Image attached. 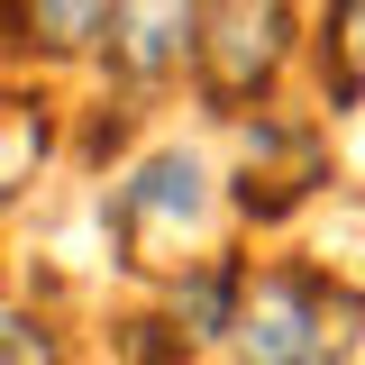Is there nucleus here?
I'll list each match as a JSON object with an SVG mask.
<instances>
[{
	"label": "nucleus",
	"mask_w": 365,
	"mask_h": 365,
	"mask_svg": "<svg viewBox=\"0 0 365 365\" xmlns=\"http://www.w3.org/2000/svg\"><path fill=\"white\" fill-rule=\"evenodd\" d=\"M192 28H201V9H182V0H155V9H110V73L119 83H165L174 64H192Z\"/></svg>",
	"instance_id": "39448f33"
},
{
	"label": "nucleus",
	"mask_w": 365,
	"mask_h": 365,
	"mask_svg": "<svg viewBox=\"0 0 365 365\" xmlns=\"http://www.w3.org/2000/svg\"><path fill=\"white\" fill-rule=\"evenodd\" d=\"M0 365H64V338H55L46 319L9 311V319H0Z\"/></svg>",
	"instance_id": "9b49d317"
},
{
	"label": "nucleus",
	"mask_w": 365,
	"mask_h": 365,
	"mask_svg": "<svg viewBox=\"0 0 365 365\" xmlns=\"http://www.w3.org/2000/svg\"><path fill=\"white\" fill-rule=\"evenodd\" d=\"M319 91L329 110H365V0H338L319 19Z\"/></svg>",
	"instance_id": "1a4fd4ad"
},
{
	"label": "nucleus",
	"mask_w": 365,
	"mask_h": 365,
	"mask_svg": "<svg viewBox=\"0 0 365 365\" xmlns=\"http://www.w3.org/2000/svg\"><path fill=\"white\" fill-rule=\"evenodd\" d=\"M165 292H174V311H165V319H174V329L192 338V347H210V338H237L247 265H237V256H201V265H192V274H174Z\"/></svg>",
	"instance_id": "423d86ee"
},
{
	"label": "nucleus",
	"mask_w": 365,
	"mask_h": 365,
	"mask_svg": "<svg viewBox=\"0 0 365 365\" xmlns=\"http://www.w3.org/2000/svg\"><path fill=\"white\" fill-rule=\"evenodd\" d=\"M0 28H19V46H37V55H83V46H110V9L101 0H37V9H0Z\"/></svg>",
	"instance_id": "6e6552de"
},
{
	"label": "nucleus",
	"mask_w": 365,
	"mask_h": 365,
	"mask_svg": "<svg viewBox=\"0 0 365 365\" xmlns=\"http://www.w3.org/2000/svg\"><path fill=\"white\" fill-rule=\"evenodd\" d=\"M292 28L302 19L283 0H220V9H201V28H192V83H201V101L228 110V119L265 110V91L292 64Z\"/></svg>",
	"instance_id": "7ed1b4c3"
},
{
	"label": "nucleus",
	"mask_w": 365,
	"mask_h": 365,
	"mask_svg": "<svg viewBox=\"0 0 365 365\" xmlns=\"http://www.w3.org/2000/svg\"><path fill=\"white\" fill-rule=\"evenodd\" d=\"M210 220H220V192H210V165L192 146H155L137 174H119L110 192V237H119V265L128 274H192L210 247Z\"/></svg>",
	"instance_id": "f03ea898"
},
{
	"label": "nucleus",
	"mask_w": 365,
	"mask_h": 365,
	"mask_svg": "<svg viewBox=\"0 0 365 365\" xmlns=\"http://www.w3.org/2000/svg\"><path fill=\"white\" fill-rule=\"evenodd\" d=\"M319 182H329V137H319L311 119L256 110V119H247V165H237V192H228V201H237L247 220H292Z\"/></svg>",
	"instance_id": "20e7f679"
},
{
	"label": "nucleus",
	"mask_w": 365,
	"mask_h": 365,
	"mask_svg": "<svg viewBox=\"0 0 365 365\" xmlns=\"http://www.w3.org/2000/svg\"><path fill=\"white\" fill-rule=\"evenodd\" d=\"M110 338H119V365H192V338H182L174 319H119V329H110Z\"/></svg>",
	"instance_id": "9d476101"
},
{
	"label": "nucleus",
	"mask_w": 365,
	"mask_h": 365,
	"mask_svg": "<svg viewBox=\"0 0 365 365\" xmlns=\"http://www.w3.org/2000/svg\"><path fill=\"white\" fill-rule=\"evenodd\" d=\"M46 146H55V110H46L37 91H0V210L37 182Z\"/></svg>",
	"instance_id": "0eeeda50"
},
{
	"label": "nucleus",
	"mask_w": 365,
	"mask_h": 365,
	"mask_svg": "<svg viewBox=\"0 0 365 365\" xmlns=\"http://www.w3.org/2000/svg\"><path fill=\"white\" fill-rule=\"evenodd\" d=\"M365 338V292L319 265H265L237 302V365H338Z\"/></svg>",
	"instance_id": "f257e3e1"
}]
</instances>
